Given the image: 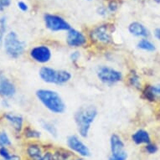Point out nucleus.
<instances>
[{
    "label": "nucleus",
    "mask_w": 160,
    "mask_h": 160,
    "mask_svg": "<svg viewBox=\"0 0 160 160\" xmlns=\"http://www.w3.org/2000/svg\"><path fill=\"white\" fill-rule=\"evenodd\" d=\"M81 56V54L79 51H75V52H72V54L71 55V60L72 61V62H76L78 61L79 58Z\"/></svg>",
    "instance_id": "obj_31"
},
{
    "label": "nucleus",
    "mask_w": 160,
    "mask_h": 160,
    "mask_svg": "<svg viewBox=\"0 0 160 160\" xmlns=\"http://www.w3.org/2000/svg\"><path fill=\"white\" fill-rule=\"evenodd\" d=\"M128 158V153L124 152L120 154H112L108 160H127Z\"/></svg>",
    "instance_id": "obj_25"
},
{
    "label": "nucleus",
    "mask_w": 160,
    "mask_h": 160,
    "mask_svg": "<svg viewBox=\"0 0 160 160\" xmlns=\"http://www.w3.org/2000/svg\"><path fill=\"white\" fill-rule=\"evenodd\" d=\"M40 124L45 131L48 132L53 137H57V129L55 128L52 123H50L49 122L44 121V120H41L40 121Z\"/></svg>",
    "instance_id": "obj_18"
},
{
    "label": "nucleus",
    "mask_w": 160,
    "mask_h": 160,
    "mask_svg": "<svg viewBox=\"0 0 160 160\" xmlns=\"http://www.w3.org/2000/svg\"><path fill=\"white\" fill-rule=\"evenodd\" d=\"M0 155L3 158H8L11 156L9 154V152L8 151V149L6 148L5 147H1L0 148Z\"/></svg>",
    "instance_id": "obj_28"
},
{
    "label": "nucleus",
    "mask_w": 160,
    "mask_h": 160,
    "mask_svg": "<svg viewBox=\"0 0 160 160\" xmlns=\"http://www.w3.org/2000/svg\"><path fill=\"white\" fill-rule=\"evenodd\" d=\"M24 135L28 138H39L41 134L40 132L34 129H32L29 127H27L26 128L24 129Z\"/></svg>",
    "instance_id": "obj_21"
},
{
    "label": "nucleus",
    "mask_w": 160,
    "mask_h": 160,
    "mask_svg": "<svg viewBox=\"0 0 160 160\" xmlns=\"http://www.w3.org/2000/svg\"><path fill=\"white\" fill-rule=\"evenodd\" d=\"M11 0H0V11H3V9L10 5Z\"/></svg>",
    "instance_id": "obj_29"
},
{
    "label": "nucleus",
    "mask_w": 160,
    "mask_h": 160,
    "mask_svg": "<svg viewBox=\"0 0 160 160\" xmlns=\"http://www.w3.org/2000/svg\"><path fill=\"white\" fill-rule=\"evenodd\" d=\"M132 139L136 144H148L151 142L149 133L143 129H139L135 132L132 136Z\"/></svg>",
    "instance_id": "obj_14"
},
{
    "label": "nucleus",
    "mask_w": 160,
    "mask_h": 160,
    "mask_svg": "<svg viewBox=\"0 0 160 160\" xmlns=\"http://www.w3.org/2000/svg\"><path fill=\"white\" fill-rule=\"evenodd\" d=\"M129 83L132 87H135L137 89H141V82L138 75L136 72L131 73V76L129 77Z\"/></svg>",
    "instance_id": "obj_20"
},
{
    "label": "nucleus",
    "mask_w": 160,
    "mask_h": 160,
    "mask_svg": "<svg viewBox=\"0 0 160 160\" xmlns=\"http://www.w3.org/2000/svg\"><path fill=\"white\" fill-rule=\"evenodd\" d=\"M45 26L48 29L53 32L62 31V30H70L71 26L68 22H66L61 16L46 13L44 16Z\"/></svg>",
    "instance_id": "obj_6"
},
{
    "label": "nucleus",
    "mask_w": 160,
    "mask_h": 160,
    "mask_svg": "<svg viewBox=\"0 0 160 160\" xmlns=\"http://www.w3.org/2000/svg\"><path fill=\"white\" fill-rule=\"evenodd\" d=\"M5 118L13 125V128L17 132L21 131L23 128V118L21 116L12 115V114H5Z\"/></svg>",
    "instance_id": "obj_15"
},
{
    "label": "nucleus",
    "mask_w": 160,
    "mask_h": 160,
    "mask_svg": "<svg viewBox=\"0 0 160 160\" xmlns=\"http://www.w3.org/2000/svg\"><path fill=\"white\" fill-rule=\"evenodd\" d=\"M76 160H84L83 158H76Z\"/></svg>",
    "instance_id": "obj_37"
},
{
    "label": "nucleus",
    "mask_w": 160,
    "mask_h": 160,
    "mask_svg": "<svg viewBox=\"0 0 160 160\" xmlns=\"http://www.w3.org/2000/svg\"><path fill=\"white\" fill-rule=\"evenodd\" d=\"M138 48L142 50H146V51H154L156 49L155 45L147 39H141L138 43Z\"/></svg>",
    "instance_id": "obj_17"
},
{
    "label": "nucleus",
    "mask_w": 160,
    "mask_h": 160,
    "mask_svg": "<svg viewBox=\"0 0 160 160\" xmlns=\"http://www.w3.org/2000/svg\"><path fill=\"white\" fill-rule=\"evenodd\" d=\"M118 8V3L115 0H111L108 4V9L110 12H115Z\"/></svg>",
    "instance_id": "obj_26"
},
{
    "label": "nucleus",
    "mask_w": 160,
    "mask_h": 160,
    "mask_svg": "<svg viewBox=\"0 0 160 160\" xmlns=\"http://www.w3.org/2000/svg\"><path fill=\"white\" fill-rule=\"evenodd\" d=\"M11 145V141L8 136L5 132H2L0 133V146L1 147H5Z\"/></svg>",
    "instance_id": "obj_23"
},
{
    "label": "nucleus",
    "mask_w": 160,
    "mask_h": 160,
    "mask_svg": "<svg viewBox=\"0 0 160 160\" xmlns=\"http://www.w3.org/2000/svg\"><path fill=\"white\" fill-rule=\"evenodd\" d=\"M18 7L19 9H21V10L24 11V12H25V11L28 10V6H27V4L24 3V2H22V1L18 2Z\"/></svg>",
    "instance_id": "obj_32"
},
{
    "label": "nucleus",
    "mask_w": 160,
    "mask_h": 160,
    "mask_svg": "<svg viewBox=\"0 0 160 160\" xmlns=\"http://www.w3.org/2000/svg\"><path fill=\"white\" fill-rule=\"evenodd\" d=\"M67 145L72 151L77 152L82 157H89L91 155L88 147L75 135L69 137L67 139Z\"/></svg>",
    "instance_id": "obj_9"
},
{
    "label": "nucleus",
    "mask_w": 160,
    "mask_h": 160,
    "mask_svg": "<svg viewBox=\"0 0 160 160\" xmlns=\"http://www.w3.org/2000/svg\"><path fill=\"white\" fill-rule=\"evenodd\" d=\"M142 96L145 99L149 101V102H154L155 98L152 94V90H151V86H146L145 88L142 91Z\"/></svg>",
    "instance_id": "obj_22"
},
{
    "label": "nucleus",
    "mask_w": 160,
    "mask_h": 160,
    "mask_svg": "<svg viewBox=\"0 0 160 160\" xmlns=\"http://www.w3.org/2000/svg\"><path fill=\"white\" fill-rule=\"evenodd\" d=\"M97 116V110L94 106H84L79 108L75 114V122L81 136L83 138L88 136L91 126Z\"/></svg>",
    "instance_id": "obj_1"
},
{
    "label": "nucleus",
    "mask_w": 160,
    "mask_h": 160,
    "mask_svg": "<svg viewBox=\"0 0 160 160\" xmlns=\"http://www.w3.org/2000/svg\"><path fill=\"white\" fill-rule=\"evenodd\" d=\"M26 44L18 39L15 32H9L4 39V49L7 55L11 58L17 59L23 55Z\"/></svg>",
    "instance_id": "obj_4"
},
{
    "label": "nucleus",
    "mask_w": 160,
    "mask_h": 160,
    "mask_svg": "<svg viewBox=\"0 0 160 160\" xmlns=\"http://www.w3.org/2000/svg\"><path fill=\"white\" fill-rule=\"evenodd\" d=\"M36 96L39 102L51 112L60 114L66 111V104L63 99L55 91L39 90L36 92Z\"/></svg>",
    "instance_id": "obj_2"
},
{
    "label": "nucleus",
    "mask_w": 160,
    "mask_h": 160,
    "mask_svg": "<svg viewBox=\"0 0 160 160\" xmlns=\"http://www.w3.org/2000/svg\"><path fill=\"white\" fill-rule=\"evenodd\" d=\"M107 8L104 6H100L99 8H97V12L100 15H106L107 14Z\"/></svg>",
    "instance_id": "obj_33"
},
{
    "label": "nucleus",
    "mask_w": 160,
    "mask_h": 160,
    "mask_svg": "<svg viewBox=\"0 0 160 160\" xmlns=\"http://www.w3.org/2000/svg\"><path fill=\"white\" fill-rule=\"evenodd\" d=\"M110 145L112 154H120V153L126 152L124 150V147H125L124 142L118 134L113 133L111 136Z\"/></svg>",
    "instance_id": "obj_12"
},
{
    "label": "nucleus",
    "mask_w": 160,
    "mask_h": 160,
    "mask_svg": "<svg viewBox=\"0 0 160 160\" xmlns=\"http://www.w3.org/2000/svg\"><path fill=\"white\" fill-rule=\"evenodd\" d=\"M155 2H156V3H160V0H154Z\"/></svg>",
    "instance_id": "obj_36"
},
{
    "label": "nucleus",
    "mask_w": 160,
    "mask_h": 160,
    "mask_svg": "<svg viewBox=\"0 0 160 160\" xmlns=\"http://www.w3.org/2000/svg\"><path fill=\"white\" fill-rule=\"evenodd\" d=\"M30 57L39 63H47L51 59V50L46 45L35 46L30 50Z\"/></svg>",
    "instance_id": "obj_8"
},
{
    "label": "nucleus",
    "mask_w": 160,
    "mask_h": 160,
    "mask_svg": "<svg viewBox=\"0 0 160 160\" xmlns=\"http://www.w3.org/2000/svg\"><path fill=\"white\" fill-rule=\"evenodd\" d=\"M97 77L105 84H114L122 79V74L111 67L101 66L97 70Z\"/></svg>",
    "instance_id": "obj_7"
},
{
    "label": "nucleus",
    "mask_w": 160,
    "mask_h": 160,
    "mask_svg": "<svg viewBox=\"0 0 160 160\" xmlns=\"http://www.w3.org/2000/svg\"><path fill=\"white\" fill-rule=\"evenodd\" d=\"M88 1H92V0H88Z\"/></svg>",
    "instance_id": "obj_38"
},
{
    "label": "nucleus",
    "mask_w": 160,
    "mask_h": 160,
    "mask_svg": "<svg viewBox=\"0 0 160 160\" xmlns=\"http://www.w3.org/2000/svg\"><path fill=\"white\" fill-rule=\"evenodd\" d=\"M27 152L29 158L33 160H39L42 156V151L39 145L30 144L27 148Z\"/></svg>",
    "instance_id": "obj_16"
},
{
    "label": "nucleus",
    "mask_w": 160,
    "mask_h": 160,
    "mask_svg": "<svg viewBox=\"0 0 160 160\" xmlns=\"http://www.w3.org/2000/svg\"><path fill=\"white\" fill-rule=\"evenodd\" d=\"M66 42L67 45L71 47H81L86 45L87 38L82 32L76 29H71L66 36Z\"/></svg>",
    "instance_id": "obj_10"
},
{
    "label": "nucleus",
    "mask_w": 160,
    "mask_h": 160,
    "mask_svg": "<svg viewBox=\"0 0 160 160\" xmlns=\"http://www.w3.org/2000/svg\"><path fill=\"white\" fill-rule=\"evenodd\" d=\"M6 31V19L5 18H0V45L3 41V35Z\"/></svg>",
    "instance_id": "obj_24"
},
{
    "label": "nucleus",
    "mask_w": 160,
    "mask_h": 160,
    "mask_svg": "<svg viewBox=\"0 0 160 160\" xmlns=\"http://www.w3.org/2000/svg\"><path fill=\"white\" fill-rule=\"evenodd\" d=\"M145 149L147 151V152L150 153V154H152V153H155V152L158 151V147L155 144H152V143H148L146 144V147H145Z\"/></svg>",
    "instance_id": "obj_27"
},
{
    "label": "nucleus",
    "mask_w": 160,
    "mask_h": 160,
    "mask_svg": "<svg viewBox=\"0 0 160 160\" xmlns=\"http://www.w3.org/2000/svg\"><path fill=\"white\" fill-rule=\"evenodd\" d=\"M3 160H20V158L17 155H11L10 157L8 158H4Z\"/></svg>",
    "instance_id": "obj_34"
},
{
    "label": "nucleus",
    "mask_w": 160,
    "mask_h": 160,
    "mask_svg": "<svg viewBox=\"0 0 160 160\" xmlns=\"http://www.w3.org/2000/svg\"><path fill=\"white\" fill-rule=\"evenodd\" d=\"M39 76L46 83L65 84L71 79V74L67 71H55L54 69L44 66L39 70Z\"/></svg>",
    "instance_id": "obj_3"
},
{
    "label": "nucleus",
    "mask_w": 160,
    "mask_h": 160,
    "mask_svg": "<svg viewBox=\"0 0 160 160\" xmlns=\"http://www.w3.org/2000/svg\"><path fill=\"white\" fill-rule=\"evenodd\" d=\"M54 159H55V158H54V155H53L52 153H50V152H45L44 155H42L41 158H40L39 160H54Z\"/></svg>",
    "instance_id": "obj_30"
},
{
    "label": "nucleus",
    "mask_w": 160,
    "mask_h": 160,
    "mask_svg": "<svg viewBox=\"0 0 160 160\" xmlns=\"http://www.w3.org/2000/svg\"><path fill=\"white\" fill-rule=\"evenodd\" d=\"M128 30L132 35L137 37H148L149 31L148 29L139 22H132L129 24Z\"/></svg>",
    "instance_id": "obj_13"
},
{
    "label": "nucleus",
    "mask_w": 160,
    "mask_h": 160,
    "mask_svg": "<svg viewBox=\"0 0 160 160\" xmlns=\"http://www.w3.org/2000/svg\"><path fill=\"white\" fill-rule=\"evenodd\" d=\"M154 36L157 38L158 39L160 40V28H157L154 30Z\"/></svg>",
    "instance_id": "obj_35"
},
{
    "label": "nucleus",
    "mask_w": 160,
    "mask_h": 160,
    "mask_svg": "<svg viewBox=\"0 0 160 160\" xmlns=\"http://www.w3.org/2000/svg\"><path fill=\"white\" fill-rule=\"evenodd\" d=\"M114 25L112 24H103L95 27L90 33L91 39L95 42L104 45H110L113 42L112 34Z\"/></svg>",
    "instance_id": "obj_5"
},
{
    "label": "nucleus",
    "mask_w": 160,
    "mask_h": 160,
    "mask_svg": "<svg viewBox=\"0 0 160 160\" xmlns=\"http://www.w3.org/2000/svg\"><path fill=\"white\" fill-rule=\"evenodd\" d=\"M71 157V152L63 149L55 152V155H54V158L55 160H69Z\"/></svg>",
    "instance_id": "obj_19"
},
{
    "label": "nucleus",
    "mask_w": 160,
    "mask_h": 160,
    "mask_svg": "<svg viewBox=\"0 0 160 160\" xmlns=\"http://www.w3.org/2000/svg\"><path fill=\"white\" fill-rule=\"evenodd\" d=\"M16 92L15 87L12 82L3 76L0 77V95L3 97H12Z\"/></svg>",
    "instance_id": "obj_11"
}]
</instances>
